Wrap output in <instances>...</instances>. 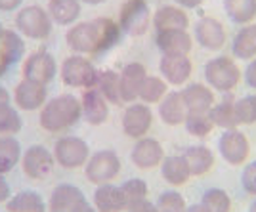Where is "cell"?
Masks as SVG:
<instances>
[{
  "mask_svg": "<svg viewBox=\"0 0 256 212\" xmlns=\"http://www.w3.org/2000/svg\"><path fill=\"white\" fill-rule=\"evenodd\" d=\"M82 118L80 100L73 94H60L48 100L40 109L38 122L50 134H60L73 128Z\"/></svg>",
  "mask_w": 256,
  "mask_h": 212,
  "instance_id": "cell-1",
  "label": "cell"
},
{
  "mask_svg": "<svg viewBox=\"0 0 256 212\" xmlns=\"http://www.w3.org/2000/svg\"><path fill=\"white\" fill-rule=\"evenodd\" d=\"M243 73L230 56H216L204 64V80L214 92L230 94L241 82Z\"/></svg>",
  "mask_w": 256,
  "mask_h": 212,
  "instance_id": "cell-2",
  "label": "cell"
},
{
  "mask_svg": "<svg viewBox=\"0 0 256 212\" xmlns=\"http://www.w3.org/2000/svg\"><path fill=\"white\" fill-rule=\"evenodd\" d=\"M98 71L92 60H88L86 56L75 54L65 58L62 67H60V76L62 82L69 88H94L98 82Z\"/></svg>",
  "mask_w": 256,
  "mask_h": 212,
  "instance_id": "cell-3",
  "label": "cell"
},
{
  "mask_svg": "<svg viewBox=\"0 0 256 212\" xmlns=\"http://www.w3.org/2000/svg\"><path fill=\"white\" fill-rule=\"evenodd\" d=\"M153 14L148 0H124L118 10V27L128 36H144L151 25Z\"/></svg>",
  "mask_w": 256,
  "mask_h": 212,
  "instance_id": "cell-4",
  "label": "cell"
},
{
  "mask_svg": "<svg viewBox=\"0 0 256 212\" xmlns=\"http://www.w3.org/2000/svg\"><path fill=\"white\" fill-rule=\"evenodd\" d=\"M52 20L42 6H25L16 16V27L23 36L32 40H44L52 32Z\"/></svg>",
  "mask_w": 256,
  "mask_h": 212,
  "instance_id": "cell-5",
  "label": "cell"
},
{
  "mask_svg": "<svg viewBox=\"0 0 256 212\" xmlns=\"http://www.w3.org/2000/svg\"><path fill=\"white\" fill-rule=\"evenodd\" d=\"M120 157L113 149H100L90 155V159L84 164V174L88 182L92 184H109L120 174Z\"/></svg>",
  "mask_w": 256,
  "mask_h": 212,
  "instance_id": "cell-6",
  "label": "cell"
},
{
  "mask_svg": "<svg viewBox=\"0 0 256 212\" xmlns=\"http://www.w3.org/2000/svg\"><path fill=\"white\" fill-rule=\"evenodd\" d=\"M52 153L56 162L62 168L67 170L82 168L86 164V160L90 159V155H92L90 146L78 136H64V138H60L56 142Z\"/></svg>",
  "mask_w": 256,
  "mask_h": 212,
  "instance_id": "cell-7",
  "label": "cell"
},
{
  "mask_svg": "<svg viewBox=\"0 0 256 212\" xmlns=\"http://www.w3.org/2000/svg\"><path fill=\"white\" fill-rule=\"evenodd\" d=\"M218 151H220V157L228 164L241 166V164H245L248 155H250V142H248L245 132L239 128L224 130L220 140H218Z\"/></svg>",
  "mask_w": 256,
  "mask_h": 212,
  "instance_id": "cell-8",
  "label": "cell"
},
{
  "mask_svg": "<svg viewBox=\"0 0 256 212\" xmlns=\"http://www.w3.org/2000/svg\"><path fill=\"white\" fill-rule=\"evenodd\" d=\"M56 73H58V64L52 54L46 50H34L23 60V78L27 80L48 86L56 78Z\"/></svg>",
  "mask_w": 256,
  "mask_h": 212,
  "instance_id": "cell-9",
  "label": "cell"
},
{
  "mask_svg": "<svg viewBox=\"0 0 256 212\" xmlns=\"http://www.w3.org/2000/svg\"><path fill=\"white\" fill-rule=\"evenodd\" d=\"M120 124H122V132L126 134L128 138L140 140L146 138L148 132L153 126V113H151V107L142 104V102H134V104H128L122 111V118H120Z\"/></svg>",
  "mask_w": 256,
  "mask_h": 212,
  "instance_id": "cell-10",
  "label": "cell"
},
{
  "mask_svg": "<svg viewBox=\"0 0 256 212\" xmlns=\"http://www.w3.org/2000/svg\"><path fill=\"white\" fill-rule=\"evenodd\" d=\"M56 166L54 153L48 148H44L40 144L31 146L23 151L22 155V168L25 176H29L31 180H44L52 174Z\"/></svg>",
  "mask_w": 256,
  "mask_h": 212,
  "instance_id": "cell-11",
  "label": "cell"
},
{
  "mask_svg": "<svg viewBox=\"0 0 256 212\" xmlns=\"http://www.w3.org/2000/svg\"><path fill=\"white\" fill-rule=\"evenodd\" d=\"M193 34L197 44L208 50V52H218L226 44V29L224 25L212 16H203L193 27Z\"/></svg>",
  "mask_w": 256,
  "mask_h": 212,
  "instance_id": "cell-12",
  "label": "cell"
},
{
  "mask_svg": "<svg viewBox=\"0 0 256 212\" xmlns=\"http://www.w3.org/2000/svg\"><path fill=\"white\" fill-rule=\"evenodd\" d=\"M14 104L22 111H34L42 109V106L48 102V90L44 84H38L34 80L22 78L14 88Z\"/></svg>",
  "mask_w": 256,
  "mask_h": 212,
  "instance_id": "cell-13",
  "label": "cell"
},
{
  "mask_svg": "<svg viewBox=\"0 0 256 212\" xmlns=\"http://www.w3.org/2000/svg\"><path fill=\"white\" fill-rule=\"evenodd\" d=\"M146 76H148V69L140 62H130L120 69L118 82H120V98L124 106L138 102L140 88L144 84Z\"/></svg>",
  "mask_w": 256,
  "mask_h": 212,
  "instance_id": "cell-14",
  "label": "cell"
},
{
  "mask_svg": "<svg viewBox=\"0 0 256 212\" xmlns=\"http://www.w3.org/2000/svg\"><path fill=\"white\" fill-rule=\"evenodd\" d=\"M159 69L170 86H184L193 73V62L190 56H160Z\"/></svg>",
  "mask_w": 256,
  "mask_h": 212,
  "instance_id": "cell-15",
  "label": "cell"
},
{
  "mask_svg": "<svg viewBox=\"0 0 256 212\" xmlns=\"http://www.w3.org/2000/svg\"><path fill=\"white\" fill-rule=\"evenodd\" d=\"M130 159L142 170L157 168V166H160L162 159H164V149L159 144V140L146 136V138L136 140L134 148L130 151Z\"/></svg>",
  "mask_w": 256,
  "mask_h": 212,
  "instance_id": "cell-16",
  "label": "cell"
},
{
  "mask_svg": "<svg viewBox=\"0 0 256 212\" xmlns=\"http://www.w3.org/2000/svg\"><path fill=\"white\" fill-rule=\"evenodd\" d=\"M155 44L162 56H190L193 38L186 29H168V31H157Z\"/></svg>",
  "mask_w": 256,
  "mask_h": 212,
  "instance_id": "cell-17",
  "label": "cell"
},
{
  "mask_svg": "<svg viewBox=\"0 0 256 212\" xmlns=\"http://www.w3.org/2000/svg\"><path fill=\"white\" fill-rule=\"evenodd\" d=\"M188 113H208L216 104L214 90L203 82H190L180 90Z\"/></svg>",
  "mask_w": 256,
  "mask_h": 212,
  "instance_id": "cell-18",
  "label": "cell"
},
{
  "mask_svg": "<svg viewBox=\"0 0 256 212\" xmlns=\"http://www.w3.org/2000/svg\"><path fill=\"white\" fill-rule=\"evenodd\" d=\"M65 42L73 52L80 56H94L96 52V31L94 23L82 22L71 25V29L65 34Z\"/></svg>",
  "mask_w": 256,
  "mask_h": 212,
  "instance_id": "cell-19",
  "label": "cell"
},
{
  "mask_svg": "<svg viewBox=\"0 0 256 212\" xmlns=\"http://www.w3.org/2000/svg\"><path fill=\"white\" fill-rule=\"evenodd\" d=\"M80 107H82V118L92 126H102L109 117V102L96 88H88L82 92Z\"/></svg>",
  "mask_w": 256,
  "mask_h": 212,
  "instance_id": "cell-20",
  "label": "cell"
},
{
  "mask_svg": "<svg viewBox=\"0 0 256 212\" xmlns=\"http://www.w3.org/2000/svg\"><path fill=\"white\" fill-rule=\"evenodd\" d=\"M92 23H94V31H96V52H94V56H104L120 44L124 32L120 31L117 22H113L111 18H96V20H92Z\"/></svg>",
  "mask_w": 256,
  "mask_h": 212,
  "instance_id": "cell-21",
  "label": "cell"
},
{
  "mask_svg": "<svg viewBox=\"0 0 256 212\" xmlns=\"http://www.w3.org/2000/svg\"><path fill=\"white\" fill-rule=\"evenodd\" d=\"M86 197L80 188H76L73 184H58L50 193L48 208L50 212H71Z\"/></svg>",
  "mask_w": 256,
  "mask_h": 212,
  "instance_id": "cell-22",
  "label": "cell"
},
{
  "mask_svg": "<svg viewBox=\"0 0 256 212\" xmlns=\"http://www.w3.org/2000/svg\"><path fill=\"white\" fill-rule=\"evenodd\" d=\"M151 23L155 27V31H168V29H186L190 27V18L188 12L176 6V4H164L155 10Z\"/></svg>",
  "mask_w": 256,
  "mask_h": 212,
  "instance_id": "cell-23",
  "label": "cell"
},
{
  "mask_svg": "<svg viewBox=\"0 0 256 212\" xmlns=\"http://www.w3.org/2000/svg\"><path fill=\"white\" fill-rule=\"evenodd\" d=\"M92 204L98 212H122L126 210V201L120 191V186L115 184H100L94 191Z\"/></svg>",
  "mask_w": 256,
  "mask_h": 212,
  "instance_id": "cell-24",
  "label": "cell"
},
{
  "mask_svg": "<svg viewBox=\"0 0 256 212\" xmlns=\"http://www.w3.org/2000/svg\"><path fill=\"white\" fill-rule=\"evenodd\" d=\"M159 117L166 126H180L188 117V109L180 92H168L159 102Z\"/></svg>",
  "mask_w": 256,
  "mask_h": 212,
  "instance_id": "cell-25",
  "label": "cell"
},
{
  "mask_svg": "<svg viewBox=\"0 0 256 212\" xmlns=\"http://www.w3.org/2000/svg\"><path fill=\"white\" fill-rule=\"evenodd\" d=\"M82 2L80 0H48L46 12L50 20L58 25H75L76 20L80 18Z\"/></svg>",
  "mask_w": 256,
  "mask_h": 212,
  "instance_id": "cell-26",
  "label": "cell"
},
{
  "mask_svg": "<svg viewBox=\"0 0 256 212\" xmlns=\"http://www.w3.org/2000/svg\"><path fill=\"white\" fill-rule=\"evenodd\" d=\"M184 159L188 162V168L193 176H204L212 170L216 157H214L212 149L206 146H190L184 153Z\"/></svg>",
  "mask_w": 256,
  "mask_h": 212,
  "instance_id": "cell-27",
  "label": "cell"
},
{
  "mask_svg": "<svg viewBox=\"0 0 256 212\" xmlns=\"http://www.w3.org/2000/svg\"><path fill=\"white\" fill-rule=\"evenodd\" d=\"M160 176L164 178L166 184H170L174 188H180V186L190 182L192 172L188 168V162L184 159V155H164V159L160 162Z\"/></svg>",
  "mask_w": 256,
  "mask_h": 212,
  "instance_id": "cell-28",
  "label": "cell"
},
{
  "mask_svg": "<svg viewBox=\"0 0 256 212\" xmlns=\"http://www.w3.org/2000/svg\"><path fill=\"white\" fill-rule=\"evenodd\" d=\"M232 52L235 60H241V62H250L252 58H256V23L243 25L235 32L232 40Z\"/></svg>",
  "mask_w": 256,
  "mask_h": 212,
  "instance_id": "cell-29",
  "label": "cell"
},
{
  "mask_svg": "<svg viewBox=\"0 0 256 212\" xmlns=\"http://www.w3.org/2000/svg\"><path fill=\"white\" fill-rule=\"evenodd\" d=\"M208 115L212 118L214 126L222 128V130H234V128L241 126L237 113H235V100L230 94H226L222 102L214 104L208 111Z\"/></svg>",
  "mask_w": 256,
  "mask_h": 212,
  "instance_id": "cell-30",
  "label": "cell"
},
{
  "mask_svg": "<svg viewBox=\"0 0 256 212\" xmlns=\"http://www.w3.org/2000/svg\"><path fill=\"white\" fill-rule=\"evenodd\" d=\"M46 208H48V204L42 199V195L31 190L20 191L6 201L8 212H46Z\"/></svg>",
  "mask_w": 256,
  "mask_h": 212,
  "instance_id": "cell-31",
  "label": "cell"
},
{
  "mask_svg": "<svg viewBox=\"0 0 256 212\" xmlns=\"http://www.w3.org/2000/svg\"><path fill=\"white\" fill-rule=\"evenodd\" d=\"M96 88L100 94L109 102V106H124L120 98V82H118V73L113 69H102L98 73Z\"/></svg>",
  "mask_w": 256,
  "mask_h": 212,
  "instance_id": "cell-32",
  "label": "cell"
},
{
  "mask_svg": "<svg viewBox=\"0 0 256 212\" xmlns=\"http://www.w3.org/2000/svg\"><path fill=\"white\" fill-rule=\"evenodd\" d=\"M224 12L235 25H248L256 18V0H224Z\"/></svg>",
  "mask_w": 256,
  "mask_h": 212,
  "instance_id": "cell-33",
  "label": "cell"
},
{
  "mask_svg": "<svg viewBox=\"0 0 256 212\" xmlns=\"http://www.w3.org/2000/svg\"><path fill=\"white\" fill-rule=\"evenodd\" d=\"M22 160V144L16 136H0V174H8Z\"/></svg>",
  "mask_w": 256,
  "mask_h": 212,
  "instance_id": "cell-34",
  "label": "cell"
},
{
  "mask_svg": "<svg viewBox=\"0 0 256 212\" xmlns=\"http://www.w3.org/2000/svg\"><path fill=\"white\" fill-rule=\"evenodd\" d=\"M166 94H168V82L159 74H148L140 88L138 100L146 106H153V104H159Z\"/></svg>",
  "mask_w": 256,
  "mask_h": 212,
  "instance_id": "cell-35",
  "label": "cell"
},
{
  "mask_svg": "<svg viewBox=\"0 0 256 212\" xmlns=\"http://www.w3.org/2000/svg\"><path fill=\"white\" fill-rule=\"evenodd\" d=\"M0 52L10 62V65L22 62V58L25 56V40L22 38V34L12 29H4L0 36Z\"/></svg>",
  "mask_w": 256,
  "mask_h": 212,
  "instance_id": "cell-36",
  "label": "cell"
},
{
  "mask_svg": "<svg viewBox=\"0 0 256 212\" xmlns=\"http://www.w3.org/2000/svg\"><path fill=\"white\" fill-rule=\"evenodd\" d=\"M201 204L206 212H232V197L226 190L210 188L201 195Z\"/></svg>",
  "mask_w": 256,
  "mask_h": 212,
  "instance_id": "cell-37",
  "label": "cell"
},
{
  "mask_svg": "<svg viewBox=\"0 0 256 212\" xmlns=\"http://www.w3.org/2000/svg\"><path fill=\"white\" fill-rule=\"evenodd\" d=\"M22 128L23 120L18 107H12L10 104L0 106V136H16Z\"/></svg>",
  "mask_w": 256,
  "mask_h": 212,
  "instance_id": "cell-38",
  "label": "cell"
},
{
  "mask_svg": "<svg viewBox=\"0 0 256 212\" xmlns=\"http://www.w3.org/2000/svg\"><path fill=\"white\" fill-rule=\"evenodd\" d=\"M184 126L188 130V134H192L195 138H204L216 128L208 113H188Z\"/></svg>",
  "mask_w": 256,
  "mask_h": 212,
  "instance_id": "cell-39",
  "label": "cell"
},
{
  "mask_svg": "<svg viewBox=\"0 0 256 212\" xmlns=\"http://www.w3.org/2000/svg\"><path fill=\"white\" fill-rule=\"evenodd\" d=\"M120 191L124 195V201H126V206H128L132 202L146 199L148 193H150V188H148V182L142 180V178H130V180L120 184Z\"/></svg>",
  "mask_w": 256,
  "mask_h": 212,
  "instance_id": "cell-40",
  "label": "cell"
},
{
  "mask_svg": "<svg viewBox=\"0 0 256 212\" xmlns=\"http://www.w3.org/2000/svg\"><path fill=\"white\" fill-rule=\"evenodd\" d=\"M239 124H256V94H246L235 102Z\"/></svg>",
  "mask_w": 256,
  "mask_h": 212,
  "instance_id": "cell-41",
  "label": "cell"
},
{
  "mask_svg": "<svg viewBox=\"0 0 256 212\" xmlns=\"http://www.w3.org/2000/svg\"><path fill=\"white\" fill-rule=\"evenodd\" d=\"M186 206H188V202L184 199V195L176 190L162 191L159 195V199H157L159 212H184Z\"/></svg>",
  "mask_w": 256,
  "mask_h": 212,
  "instance_id": "cell-42",
  "label": "cell"
},
{
  "mask_svg": "<svg viewBox=\"0 0 256 212\" xmlns=\"http://www.w3.org/2000/svg\"><path fill=\"white\" fill-rule=\"evenodd\" d=\"M241 186L248 195L256 197V160H250L245 164V168L241 172Z\"/></svg>",
  "mask_w": 256,
  "mask_h": 212,
  "instance_id": "cell-43",
  "label": "cell"
},
{
  "mask_svg": "<svg viewBox=\"0 0 256 212\" xmlns=\"http://www.w3.org/2000/svg\"><path fill=\"white\" fill-rule=\"evenodd\" d=\"M126 212H159V208H157V202L150 201V199L146 197V199H142V201H136V202H132V204H128Z\"/></svg>",
  "mask_w": 256,
  "mask_h": 212,
  "instance_id": "cell-44",
  "label": "cell"
},
{
  "mask_svg": "<svg viewBox=\"0 0 256 212\" xmlns=\"http://www.w3.org/2000/svg\"><path fill=\"white\" fill-rule=\"evenodd\" d=\"M243 80L248 88L256 90V58H252L248 64H246L245 71H243Z\"/></svg>",
  "mask_w": 256,
  "mask_h": 212,
  "instance_id": "cell-45",
  "label": "cell"
},
{
  "mask_svg": "<svg viewBox=\"0 0 256 212\" xmlns=\"http://www.w3.org/2000/svg\"><path fill=\"white\" fill-rule=\"evenodd\" d=\"M176 6H180L184 10H197L204 4V0H174Z\"/></svg>",
  "mask_w": 256,
  "mask_h": 212,
  "instance_id": "cell-46",
  "label": "cell"
},
{
  "mask_svg": "<svg viewBox=\"0 0 256 212\" xmlns=\"http://www.w3.org/2000/svg\"><path fill=\"white\" fill-rule=\"evenodd\" d=\"M12 197V190H10V184L6 182L4 174H0V202H6Z\"/></svg>",
  "mask_w": 256,
  "mask_h": 212,
  "instance_id": "cell-47",
  "label": "cell"
},
{
  "mask_svg": "<svg viewBox=\"0 0 256 212\" xmlns=\"http://www.w3.org/2000/svg\"><path fill=\"white\" fill-rule=\"evenodd\" d=\"M23 0H0V12H14L22 8Z\"/></svg>",
  "mask_w": 256,
  "mask_h": 212,
  "instance_id": "cell-48",
  "label": "cell"
},
{
  "mask_svg": "<svg viewBox=\"0 0 256 212\" xmlns=\"http://www.w3.org/2000/svg\"><path fill=\"white\" fill-rule=\"evenodd\" d=\"M71 212H98V210H96V206H94L92 202H88L84 199L82 202H78V204H76V206Z\"/></svg>",
  "mask_w": 256,
  "mask_h": 212,
  "instance_id": "cell-49",
  "label": "cell"
},
{
  "mask_svg": "<svg viewBox=\"0 0 256 212\" xmlns=\"http://www.w3.org/2000/svg\"><path fill=\"white\" fill-rule=\"evenodd\" d=\"M10 67H12L10 62H8V60L2 56V52H0V78L8 73V71H10Z\"/></svg>",
  "mask_w": 256,
  "mask_h": 212,
  "instance_id": "cell-50",
  "label": "cell"
},
{
  "mask_svg": "<svg viewBox=\"0 0 256 212\" xmlns=\"http://www.w3.org/2000/svg\"><path fill=\"white\" fill-rule=\"evenodd\" d=\"M12 96L10 92L4 88V86H0V106H6V104H10Z\"/></svg>",
  "mask_w": 256,
  "mask_h": 212,
  "instance_id": "cell-51",
  "label": "cell"
},
{
  "mask_svg": "<svg viewBox=\"0 0 256 212\" xmlns=\"http://www.w3.org/2000/svg\"><path fill=\"white\" fill-rule=\"evenodd\" d=\"M184 212H206L204 210V206L201 202H195V204H190V206H186V210Z\"/></svg>",
  "mask_w": 256,
  "mask_h": 212,
  "instance_id": "cell-52",
  "label": "cell"
},
{
  "mask_svg": "<svg viewBox=\"0 0 256 212\" xmlns=\"http://www.w3.org/2000/svg\"><path fill=\"white\" fill-rule=\"evenodd\" d=\"M82 4H88V6H100V4H104L107 0H80Z\"/></svg>",
  "mask_w": 256,
  "mask_h": 212,
  "instance_id": "cell-53",
  "label": "cell"
},
{
  "mask_svg": "<svg viewBox=\"0 0 256 212\" xmlns=\"http://www.w3.org/2000/svg\"><path fill=\"white\" fill-rule=\"evenodd\" d=\"M248 212H256V199L250 202V206H248Z\"/></svg>",
  "mask_w": 256,
  "mask_h": 212,
  "instance_id": "cell-54",
  "label": "cell"
},
{
  "mask_svg": "<svg viewBox=\"0 0 256 212\" xmlns=\"http://www.w3.org/2000/svg\"><path fill=\"white\" fill-rule=\"evenodd\" d=\"M2 32H4V25L0 23V36H2Z\"/></svg>",
  "mask_w": 256,
  "mask_h": 212,
  "instance_id": "cell-55",
  "label": "cell"
},
{
  "mask_svg": "<svg viewBox=\"0 0 256 212\" xmlns=\"http://www.w3.org/2000/svg\"><path fill=\"white\" fill-rule=\"evenodd\" d=\"M6 212H8V210H6Z\"/></svg>",
  "mask_w": 256,
  "mask_h": 212,
  "instance_id": "cell-56",
  "label": "cell"
}]
</instances>
